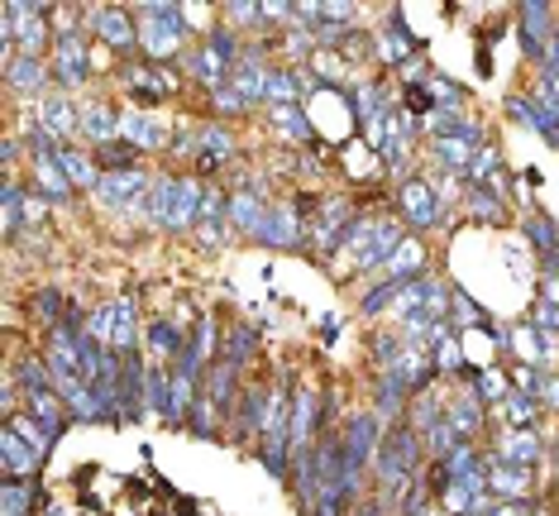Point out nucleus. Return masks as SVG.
<instances>
[{"mask_svg": "<svg viewBox=\"0 0 559 516\" xmlns=\"http://www.w3.org/2000/svg\"><path fill=\"white\" fill-rule=\"evenodd\" d=\"M201 201H206V182L192 178V172H168V178H154L139 211L163 230H197Z\"/></svg>", "mask_w": 559, "mask_h": 516, "instance_id": "1", "label": "nucleus"}, {"mask_svg": "<svg viewBox=\"0 0 559 516\" xmlns=\"http://www.w3.org/2000/svg\"><path fill=\"white\" fill-rule=\"evenodd\" d=\"M421 455H426V440L416 431L412 421H397L383 440V449H378V483L388 488V497H397L406 483H412L416 473H421Z\"/></svg>", "mask_w": 559, "mask_h": 516, "instance_id": "2", "label": "nucleus"}, {"mask_svg": "<svg viewBox=\"0 0 559 516\" xmlns=\"http://www.w3.org/2000/svg\"><path fill=\"white\" fill-rule=\"evenodd\" d=\"M402 225L397 220H373V216H359L349 230V249H354V263L359 268H378V263H388L392 254H397L402 244Z\"/></svg>", "mask_w": 559, "mask_h": 516, "instance_id": "3", "label": "nucleus"}, {"mask_svg": "<svg viewBox=\"0 0 559 516\" xmlns=\"http://www.w3.org/2000/svg\"><path fill=\"white\" fill-rule=\"evenodd\" d=\"M120 82H124V92H130L139 106H144V100H168L177 86H182V77H177L173 68H163V62H148V58L124 62Z\"/></svg>", "mask_w": 559, "mask_h": 516, "instance_id": "4", "label": "nucleus"}, {"mask_svg": "<svg viewBox=\"0 0 559 516\" xmlns=\"http://www.w3.org/2000/svg\"><path fill=\"white\" fill-rule=\"evenodd\" d=\"M86 24H92V34L100 44H110L116 53H124L134 62V53H139V24H134V15L124 5H96V10H86Z\"/></svg>", "mask_w": 559, "mask_h": 516, "instance_id": "5", "label": "nucleus"}, {"mask_svg": "<svg viewBox=\"0 0 559 516\" xmlns=\"http://www.w3.org/2000/svg\"><path fill=\"white\" fill-rule=\"evenodd\" d=\"M48 68H53L58 92H78V86L92 77V53H86V39H78L72 29H62L53 39V58H48Z\"/></svg>", "mask_w": 559, "mask_h": 516, "instance_id": "6", "label": "nucleus"}, {"mask_svg": "<svg viewBox=\"0 0 559 516\" xmlns=\"http://www.w3.org/2000/svg\"><path fill=\"white\" fill-rule=\"evenodd\" d=\"M397 211H402V220L412 225V230H430V225L444 220V201L426 178H406L397 187Z\"/></svg>", "mask_w": 559, "mask_h": 516, "instance_id": "7", "label": "nucleus"}, {"mask_svg": "<svg viewBox=\"0 0 559 516\" xmlns=\"http://www.w3.org/2000/svg\"><path fill=\"white\" fill-rule=\"evenodd\" d=\"M34 116H39V130L53 144H72V134H82V106L68 92H48L39 106H34Z\"/></svg>", "mask_w": 559, "mask_h": 516, "instance_id": "8", "label": "nucleus"}, {"mask_svg": "<svg viewBox=\"0 0 559 516\" xmlns=\"http://www.w3.org/2000/svg\"><path fill=\"white\" fill-rule=\"evenodd\" d=\"M201 401H206L225 425L235 421V407H239V369L235 363H225V359L211 363L206 377H201Z\"/></svg>", "mask_w": 559, "mask_h": 516, "instance_id": "9", "label": "nucleus"}, {"mask_svg": "<svg viewBox=\"0 0 559 516\" xmlns=\"http://www.w3.org/2000/svg\"><path fill=\"white\" fill-rule=\"evenodd\" d=\"M148 187H154V178H148L144 168H134V172H100L96 201H100V206H110V211H130V206H144Z\"/></svg>", "mask_w": 559, "mask_h": 516, "instance_id": "10", "label": "nucleus"}, {"mask_svg": "<svg viewBox=\"0 0 559 516\" xmlns=\"http://www.w3.org/2000/svg\"><path fill=\"white\" fill-rule=\"evenodd\" d=\"M53 68H48L44 58H15V62H5V92L10 96H20V100H34V106H39V100L53 92Z\"/></svg>", "mask_w": 559, "mask_h": 516, "instance_id": "11", "label": "nucleus"}, {"mask_svg": "<svg viewBox=\"0 0 559 516\" xmlns=\"http://www.w3.org/2000/svg\"><path fill=\"white\" fill-rule=\"evenodd\" d=\"M516 20H521V48H526V58L540 68L545 44H550V39H555V29H559L555 5H545V0H536V5H521V10H516Z\"/></svg>", "mask_w": 559, "mask_h": 516, "instance_id": "12", "label": "nucleus"}, {"mask_svg": "<svg viewBox=\"0 0 559 516\" xmlns=\"http://www.w3.org/2000/svg\"><path fill=\"white\" fill-rule=\"evenodd\" d=\"M120 140L134 144L139 154H158V148L173 144V130L163 116H154V110H130V116L120 120Z\"/></svg>", "mask_w": 559, "mask_h": 516, "instance_id": "13", "label": "nucleus"}, {"mask_svg": "<svg viewBox=\"0 0 559 516\" xmlns=\"http://www.w3.org/2000/svg\"><path fill=\"white\" fill-rule=\"evenodd\" d=\"M269 417H273V387H245V393H239V407H235V421H230L235 440L263 435L269 431Z\"/></svg>", "mask_w": 559, "mask_h": 516, "instance_id": "14", "label": "nucleus"}, {"mask_svg": "<svg viewBox=\"0 0 559 516\" xmlns=\"http://www.w3.org/2000/svg\"><path fill=\"white\" fill-rule=\"evenodd\" d=\"M182 48H187V34H177L173 24H158V20L139 15V58L173 68V58L182 53Z\"/></svg>", "mask_w": 559, "mask_h": 516, "instance_id": "15", "label": "nucleus"}, {"mask_svg": "<svg viewBox=\"0 0 559 516\" xmlns=\"http://www.w3.org/2000/svg\"><path fill=\"white\" fill-rule=\"evenodd\" d=\"M253 239L269 249H301L311 235H307V220L297 216V206H269V220H263V230Z\"/></svg>", "mask_w": 559, "mask_h": 516, "instance_id": "16", "label": "nucleus"}, {"mask_svg": "<svg viewBox=\"0 0 559 516\" xmlns=\"http://www.w3.org/2000/svg\"><path fill=\"white\" fill-rule=\"evenodd\" d=\"M235 154V134L225 130V124H197V163L192 168L201 178H211V172H221V163Z\"/></svg>", "mask_w": 559, "mask_h": 516, "instance_id": "17", "label": "nucleus"}, {"mask_svg": "<svg viewBox=\"0 0 559 516\" xmlns=\"http://www.w3.org/2000/svg\"><path fill=\"white\" fill-rule=\"evenodd\" d=\"M492 459L516 464V469H536V464L545 459V435L540 431H507L498 440V449H492Z\"/></svg>", "mask_w": 559, "mask_h": 516, "instance_id": "18", "label": "nucleus"}, {"mask_svg": "<svg viewBox=\"0 0 559 516\" xmlns=\"http://www.w3.org/2000/svg\"><path fill=\"white\" fill-rule=\"evenodd\" d=\"M325 425V407H321V393H292V449H307L311 435Z\"/></svg>", "mask_w": 559, "mask_h": 516, "instance_id": "19", "label": "nucleus"}, {"mask_svg": "<svg viewBox=\"0 0 559 516\" xmlns=\"http://www.w3.org/2000/svg\"><path fill=\"white\" fill-rule=\"evenodd\" d=\"M120 110L110 106L106 96L100 100H86L82 106V140L92 144V148H100V144H110V140H120Z\"/></svg>", "mask_w": 559, "mask_h": 516, "instance_id": "20", "label": "nucleus"}, {"mask_svg": "<svg viewBox=\"0 0 559 516\" xmlns=\"http://www.w3.org/2000/svg\"><path fill=\"white\" fill-rule=\"evenodd\" d=\"M531 488H536V473L531 469H516V464H488V493L502 497V502H526Z\"/></svg>", "mask_w": 559, "mask_h": 516, "instance_id": "21", "label": "nucleus"}, {"mask_svg": "<svg viewBox=\"0 0 559 516\" xmlns=\"http://www.w3.org/2000/svg\"><path fill=\"white\" fill-rule=\"evenodd\" d=\"M0 464H5V478H34L44 459L34 455V449L15 435V425L5 421V425H0Z\"/></svg>", "mask_w": 559, "mask_h": 516, "instance_id": "22", "label": "nucleus"}, {"mask_svg": "<svg viewBox=\"0 0 559 516\" xmlns=\"http://www.w3.org/2000/svg\"><path fill=\"white\" fill-rule=\"evenodd\" d=\"M269 124L297 148H307L316 140V124H311V116L301 106H269Z\"/></svg>", "mask_w": 559, "mask_h": 516, "instance_id": "23", "label": "nucleus"}, {"mask_svg": "<svg viewBox=\"0 0 559 516\" xmlns=\"http://www.w3.org/2000/svg\"><path fill=\"white\" fill-rule=\"evenodd\" d=\"M416 393L402 383L397 373H378V387H373V411L383 421H402V411H406V401H412Z\"/></svg>", "mask_w": 559, "mask_h": 516, "instance_id": "24", "label": "nucleus"}, {"mask_svg": "<svg viewBox=\"0 0 559 516\" xmlns=\"http://www.w3.org/2000/svg\"><path fill=\"white\" fill-rule=\"evenodd\" d=\"M507 116H512L516 124H526V130H540V134H555L559 130V116L550 106H540L536 96H507Z\"/></svg>", "mask_w": 559, "mask_h": 516, "instance_id": "25", "label": "nucleus"}, {"mask_svg": "<svg viewBox=\"0 0 559 516\" xmlns=\"http://www.w3.org/2000/svg\"><path fill=\"white\" fill-rule=\"evenodd\" d=\"M53 158H58L62 178H68L72 187H86V192H96V182H100V168H96V158H92V154H82V148L62 144Z\"/></svg>", "mask_w": 559, "mask_h": 516, "instance_id": "26", "label": "nucleus"}, {"mask_svg": "<svg viewBox=\"0 0 559 516\" xmlns=\"http://www.w3.org/2000/svg\"><path fill=\"white\" fill-rule=\"evenodd\" d=\"M253 355H259V331H253V325H230V331L221 335V359L225 363L245 369V363H253Z\"/></svg>", "mask_w": 559, "mask_h": 516, "instance_id": "27", "label": "nucleus"}, {"mask_svg": "<svg viewBox=\"0 0 559 516\" xmlns=\"http://www.w3.org/2000/svg\"><path fill=\"white\" fill-rule=\"evenodd\" d=\"M444 421L454 425L464 440H474L478 431H483V401L474 397V393H464V397H450L444 401Z\"/></svg>", "mask_w": 559, "mask_h": 516, "instance_id": "28", "label": "nucleus"}, {"mask_svg": "<svg viewBox=\"0 0 559 516\" xmlns=\"http://www.w3.org/2000/svg\"><path fill=\"white\" fill-rule=\"evenodd\" d=\"M263 220H269V206H263V196H249V192H235L230 196V225L239 235H259Z\"/></svg>", "mask_w": 559, "mask_h": 516, "instance_id": "29", "label": "nucleus"}, {"mask_svg": "<svg viewBox=\"0 0 559 516\" xmlns=\"http://www.w3.org/2000/svg\"><path fill=\"white\" fill-rule=\"evenodd\" d=\"M34 502H39V483H34V478H5V483H0V507H5V516H34Z\"/></svg>", "mask_w": 559, "mask_h": 516, "instance_id": "30", "label": "nucleus"}, {"mask_svg": "<svg viewBox=\"0 0 559 516\" xmlns=\"http://www.w3.org/2000/svg\"><path fill=\"white\" fill-rule=\"evenodd\" d=\"M421 263H426V244H421V239H402L397 254L388 259V278H392V283L421 278Z\"/></svg>", "mask_w": 559, "mask_h": 516, "instance_id": "31", "label": "nucleus"}, {"mask_svg": "<svg viewBox=\"0 0 559 516\" xmlns=\"http://www.w3.org/2000/svg\"><path fill=\"white\" fill-rule=\"evenodd\" d=\"M34 192H39L44 201H68L78 187H72L68 178H62V168H58V158H34Z\"/></svg>", "mask_w": 559, "mask_h": 516, "instance_id": "32", "label": "nucleus"}, {"mask_svg": "<svg viewBox=\"0 0 559 516\" xmlns=\"http://www.w3.org/2000/svg\"><path fill=\"white\" fill-rule=\"evenodd\" d=\"M148 349L163 359H182L187 349V331L177 321H148Z\"/></svg>", "mask_w": 559, "mask_h": 516, "instance_id": "33", "label": "nucleus"}, {"mask_svg": "<svg viewBox=\"0 0 559 516\" xmlns=\"http://www.w3.org/2000/svg\"><path fill=\"white\" fill-rule=\"evenodd\" d=\"M464 377L468 383H474V397L483 401V407H488V401H502L512 397V387H507V373L502 369H464Z\"/></svg>", "mask_w": 559, "mask_h": 516, "instance_id": "34", "label": "nucleus"}, {"mask_svg": "<svg viewBox=\"0 0 559 516\" xmlns=\"http://www.w3.org/2000/svg\"><path fill=\"white\" fill-rule=\"evenodd\" d=\"M502 421H507V431H536V417H540V401L531 397V393H512L502 401Z\"/></svg>", "mask_w": 559, "mask_h": 516, "instance_id": "35", "label": "nucleus"}, {"mask_svg": "<svg viewBox=\"0 0 559 516\" xmlns=\"http://www.w3.org/2000/svg\"><path fill=\"white\" fill-rule=\"evenodd\" d=\"M92 158H96L100 172H134L139 168V148L124 144V140H110V144L92 148Z\"/></svg>", "mask_w": 559, "mask_h": 516, "instance_id": "36", "label": "nucleus"}, {"mask_svg": "<svg viewBox=\"0 0 559 516\" xmlns=\"http://www.w3.org/2000/svg\"><path fill=\"white\" fill-rule=\"evenodd\" d=\"M5 421L15 425V435H20L24 445H29V449H34V455H39V459H44L48 449L58 445V440H53V431H48V425H39V421H34L29 411H15V417H5Z\"/></svg>", "mask_w": 559, "mask_h": 516, "instance_id": "37", "label": "nucleus"}, {"mask_svg": "<svg viewBox=\"0 0 559 516\" xmlns=\"http://www.w3.org/2000/svg\"><path fill=\"white\" fill-rule=\"evenodd\" d=\"M225 24H230V29H269L273 10L253 5V0H235V5H225Z\"/></svg>", "mask_w": 559, "mask_h": 516, "instance_id": "38", "label": "nucleus"}, {"mask_svg": "<svg viewBox=\"0 0 559 516\" xmlns=\"http://www.w3.org/2000/svg\"><path fill=\"white\" fill-rule=\"evenodd\" d=\"M521 235L531 239V249H536L540 259L559 249V225H555L550 216H526V220H521Z\"/></svg>", "mask_w": 559, "mask_h": 516, "instance_id": "39", "label": "nucleus"}, {"mask_svg": "<svg viewBox=\"0 0 559 516\" xmlns=\"http://www.w3.org/2000/svg\"><path fill=\"white\" fill-rule=\"evenodd\" d=\"M492 178H502V154L483 144L478 154H474V163L464 168V182H468V187H492Z\"/></svg>", "mask_w": 559, "mask_h": 516, "instance_id": "40", "label": "nucleus"}, {"mask_svg": "<svg viewBox=\"0 0 559 516\" xmlns=\"http://www.w3.org/2000/svg\"><path fill=\"white\" fill-rule=\"evenodd\" d=\"M450 321H454V325H478V331H483V325H488L492 316L478 307L474 297L464 292V287H450Z\"/></svg>", "mask_w": 559, "mask_h": 516, "instance_id": "41", "label": "nucleus"}, {"mask_svg": "<svg viewBox=\"0 0 559 516\" xmlns=\"http://www.w3.org/2000/svg\"><path fill=\"white\" fill-rule=\"evenodd\" d=\"M468 206H474V220H492V225L507 220V201L488 192V187H468Z\"/></svg>", "mask_w": 559, "mask_h": 516, "instance_id": "42", "label": "nucleus"}, {"mask_svg": "<svg viewBox=\"0 0 559 516\" xmlns=\"http://www.w3.org/2000/svg\"><path fill=\"white\" fill-rule=\"evenodd\" d=\"M24 187L15 178H5V192H0V216H5V235H15L20 225H24Z\"/></svg>", "mask_w": 559, "mask_h": 516, "instance_id": "43", "label": "nucleus"}, {"mask_svg": "<svg viewBox=\"0 0 559 516\" xmlns=\"http://www.w3.org/2000/svg\"><path fill=\"white\" fill-rule=\"evenodd\" d=\"M402 287H406V283H392V278L373 283V287H368V292L359 297V316H378V311H383V307H392V301L402 297Z\"/></svg>", "mask_w": 559, "mask_h": 516, "instance_id": "44", "label": "nucleus"}, {"mask_svg": "<svg viewBox=\"0 0 559 516\" xmlns=\"http://www.w3.org/2000/svg\"><path fill=\"white\" fill-rule=\"evenodd\" d=\"M139 15H148V20H158V24H173L177 34H187V39H192L187 10H182V5H173V0H148V5H139Z\"/></svg>", "mask_w": 559, "mask_h": 516, "instance_id": "45", "label": "nucleus"}, {"mask_svg": "<svg viewBox=\"0 0 559 516\" xmlns=\"http://www.w3.org/2000/svg\"><path fill=\"white\" fill-rule=\"evenodd\" d=\"M168 393H173V369H158V363H148V411L168 417Z\"/></svg>", "mask_w": 559, "mask_h": 516, "instance_id": "46", "label": "nucleus"}, {"mask_svg": "<svg viewBox=\"0 0 559 516\" xmlns=\"http://www.w3.org/2000/svg\"><path fill=\"white\" fill-rule=\"evenodd\" d=\"M68 307H72V301L62 297L58 287H44V292L34 297V311H39V321H44V325H53V331L62 325V316H68Z\"/></svg>", "mask_w": 559, "mask_h": 516, "instance_id": "47", "label": "nucleus"}, {"mask_svg": "<svg viewBox=\"0 0 559 516\" xmlns=\"http://www.w3.org/2000/svg\"><path fill=\"white\" fill-rule=\"evenodd\" d=\"M430 96H436V110H444V116H454V110L464 106V86L460 82H444V77H430Z\"/></svg>", "mask_w": 559, "mask_h": 516, "instance_id": "48", "label": "nucleus"}, {"mask_svg": "<svg viewBox=\"0 0 559 516\" xmlns=\"http://www.w3.org/2000/svg\"><path fill=\"white\" fill-rule=\"evenodd\" d=\"M211 106H215V110H225V116H245V110H253L249 100L239 96V86H235V82L215 86V92H211Z\"/></svg>", "mask_w": 559, "mask_h": 516, "instance_id": "49", "label": "nucleus"}, {"mask_svg": "<svg viewBox=\"0 0 559 516\" xmlns=\"http://www.w3.org/2000/svg\"><path fill=\"white\" fill-rule=\"evenodd\" d=\"M430 355H436V369H440V373H464V355H460V335L440 339V345H436V349H430Z\"/></svg>", "mask_w": 559, "mask_h": 516, "instance_id": "50", "label": "nucleus"}, {"mask_svg": "<svg viewBox=\"0 0 559 516\" xmlns=\"http://www.w3.org/2000/svg\"><path fill=\"white\" fill-rule=\"evenodd\" d=\"M197 244L201 249H206V254H211V249H221L225 244V239H230V230H225V220H197Z\"/></svg>", "mask_w": 559, "mask_h": 516, "instance_id": "51", "label": "nucleus"}, {"mask_svg": "<svg viewBox=\"0 0 559 516\" xmlns=\"http://www.w3.org/2000/svg\"><path fill=\"white\" fill-rule=\"evenodd\" d=\"M531 325H536L540 335H559V307H555V301H536V311H531Z\"/></svg>", "mask_w": 559, "mask_h": 516, "instance_id": "52", "label": "nucleus"}, {"mask_svg": "<svg viewBox=\"0 0 559 516\" xmlns=\"http://www.w3.org/2000/svg\"><path fill=\"white\" fill-rule=\"evenodd\" d=\"M468 516H526V502H502V497H492V502H488V497H483Z\"/></svg>", "mask_w": 559, "mask_h": 516, "instance_id": "53", "label": "nucleus"}, {"mask_svg": "<svg viewBox=\"0 0 559 516\" xmlns=\"http://www.w3.org/2000/svg\"><path fill=\"white\" fill-rule=\"evenodd\" d=\"M536 401H540V407H550V411H559V373H545Z\"/></svg>", "mask_w": 559, "mask_h": 516, "instance_id": "54", "label": "nucleus"}, {"mask_svg": "<svg viewBox=\"0 0 559 516\" xmlns=\"http://www.w3.org/2000/svg\"><path fill=\"white\" fill-rule=\"evenodd\" d=\"M48 216V201L39 196V192H29V196H24V220H29V225H39Z\"/></svg>", "mask_w": 559, "mask_h": 516, "instance_id": "55", "label": "nucleus"}, {"mask_svg": "<svg viewBox=\"0 0 559 516\" xmlns=\"http://www.w3.org/2000/svg\"><path fill=\"white\" fill-rule=\"evenodd\" d=\"M536 72H550V77H559V29H555V39L545 44V58H540Z\"/></svg>", "mask_w": 559, "mask_h": 516, "instance_id": "56", "label": "nucleus"}, {"mask_svg": "<svg viewBox=\"0 0 559 516\" xmlns=\"http://www.w3.org/2000/svg\"><path fill=\"white\" fill-rule=\"evenodd\" d=\"M536 301H555L559 307V273H540V297Z\"/></svg>", "mask_w": 559, "mask_h": 516, "instance_id": "57", "label": "nucleus"}, {"mask_svg": "<svg viewBox=\"0 0 559 516\" xmlns=\"http://www.w3.org/2000/svg\"><path fill=\"white\" fill-rule=\"evenodd\" d=\"M349 516H388V497H378V502H359Z\"/></svg>", "mask_w": 559, "mask_h": 516, "instance_id": "58", "label": "nucleus"}, {"mask_svg": "<svg viewBox=\"0 0 559 516\" xmlns=\"http://www.w3.org/2000/svg\"><path fill=\"white\" fill-rule=\"evenodd\" d=\"M15 154H20V144H15V140L0 144V158H5V163H15Z\"/></svg>", "mask_w": 559, "mask_h": 516, "instance_id": "59", "label": "nucleus"}, {"mask_svg": "<svg viewBox=\"0 0 559 516\" xmlns=\"http://www.w3.org/2000/svg\"><path fill=\"white\" fill-rule=\"evenodd\" d=\"M545 140H550V144H555V148H559V130H555V134H545Z\"/></svg>", "mask_w": 559, "mask_h": 516, "instance_id": "60", "label": "nucleus"}, {"mask_svg": "<svg viewBox=\"0 0 559 516\" xmlns=\"http://www.w3.org/2000/svg\"><path fill=\"white\" fill-rule=\"evenodd\" d=\"M526 516H545V512L540 507H526Z\"/></svg>", "mask_w": 559, "mask_h": 516, "instance_id": "61", "label": "nucleus"}]
</instances>
